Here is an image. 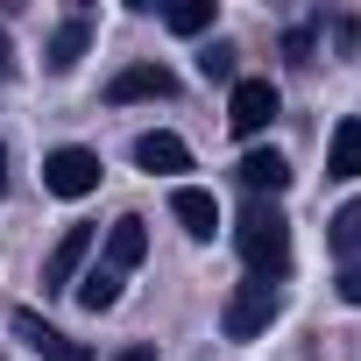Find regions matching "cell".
I'll return each instance as SVG.
<instances>
[{"mask_svg": "<svg viewBox=\"0 0 361 361\" xmlns=\"http://www.w3.org/2000/svg\"><path fill=\"white\" fill-rule=\"evenodd\" d=\"M85 43H92V22L85 15H71V22H57V36H50V71L64 78V71H78V57H85Z\"/></svg>", "mask_w": 361, "mask_h": 361, "instance_id": "cell-13", "label": "cell"}, {"mask_svg": "<svg viewBox=\"0 0 361 361\" xmlns=\"http://www.w3.org/2000/svg\"><path fill=\"white\" fill-rule=\"evenodd\" d=\"M283 57H290V64H312V29H290V36H283Z\"/></svg>", "mask_w": 361, "mask_h": 361, "instance_id": "cell-18", "label": "cell"}, {"mask_svg": "<svg viewBox=\"0 0 361 361\" xmlns=\"http://www.w3.org/2000/svg\"><path fill=\"white\" fill-rule=\"evenodd\" d=\"M43 192H57V199H85V192H99V156L92 149H50L43 156Z\"/></svg>", "mask_w": 361, "mask_h": 361, "instance_id": "cell-3", "label": "cell"}, {"mask_svg": "<svg viewBox=\"0 0 361 361\" xmlns=\"http://www.w3.org/2000/svg\"><path fill=\"white\" fill-rule=\"evenodd\" d=\"M276 85L269 78H234V92H227V128L234 135H262L269 121H276Z\"/></svg>", "mask_w": 361, "mask_h": 361, "instance_id": "cell-4", "label": "cell"}, {"mask_svg": "<svg viewBox=\"0 0 361 361\" xmlns=\"http://www.w3.org/2000/svg\"><path fill=\"white\" fill-rule=\"evenodd\" d=\"M283 312V298H276V283H241L234 298H227V312H220V326H227V340H255V333H269V319Z\"/></svg>", "mask_w": 361, "mask_h": 361, "instance_id": "cell-2", "label": "cell"}, {"mask_svg": "<svg viewBox=\"0 0 361 361\" xmlns=\"http://www.w3.org/2000/svg\"><path fill=\"white\" fill-rule=\"evenodd\" d=\"M326 177H361V114H347L326 142Z\"/></svg>", "mask_w": 361, "mask_h": 361, "instance_id": "cell-12", "label": "cell"}, {"mask_svg": "<svg viewBox=\"0 0 361 361\" xmlns=\"http://www.w3.org/2000/svg\"><path fill=\"white\" fill-rule=\"evenodd\" d=\"M326 241H333V255H340V262H361V199H347V206L333 213Z\"/></svg>", "mask_w": 361, "mask_h": 361, "instance_id": "cell-14", "label": "cell"}, {"mask_svg": "<svg viewBox=\"0 0 361 361\" xmlns=\"http://www.w3.org/2000/svg\"><path fill=\"white\" fill-rule=\"evenodd\" d=\"M234 177H241V192H248V199H262V192L276 199V192L290 185V163H283L276 149H248V156L234 163Z\"/></svg>", "mask_w": 361, "mask_h": 361, "instance_id": "cell-9", "label": "cell"}, {"mask_svg": "<svg viewBox=\"0 0 361 361\" xmlns=\"http://www.w3.org/2000/svg\"><path fill=\"white\" fill-rule=\"evenodd\" d=\"M15 340H22V347H36L43 361H92L78 340H64V333H57V326H43L36 312H15Z\"/></svg>", "mask_w": 361, "mask_h": 361, "instance_id": "cell-10", "label": "cell"}, {"mask_svg": "<svg viewBox=\"0 0 361 361\" xmlns=\"http://www.w3.org/2000/svg\"><path fill=\"white\" fill-rule=\"evenodd\" d=\"M15 71V43H8V29H0V78Z\"/></svg>", "mask_w": 361, "mask_h": 361, "instance_id": "cell-20", "label": "cell"}, {"mask_svg": "<svg viewBox=\"0 0 361 361\" xmlns=\"http://www.w3.org/2000/svg\"><path fill=\"white\" fill-rule=\"evenodd\" d=\"M0 192H8V149H0Z\"/></svg>", "mask_w": 361, "mask_h": 361, "instance_id": "cell-22", "label": "cell"}, {"mask_svg": "<svg viewBox=\"0 0 361 361\" xmlns=\"http://www.w3.org/2000/svg\"><path fill=\"white\" fill-rule=\"evenodd\" d=\"M135 170H149V177H177V170H192V149H185V135H170V128H149V135H135Z\"/></svg>", "mask_w": 361, "mask_h": 361, "instance_id": "cell-6", "label": "cell"}, {"mask_svg": "<svg viewBox=\"0 0 361 361\" xmlns=\"http://www.w3.org/2000/svg\"><path fill=\"white\" fill-rule=\"evenodd\" d=\"M170 213L185 220L192 241H213V234H220V199H213L206 185H177V192H170Z\"/></svg>", "mask_w": 361, "mask_h": 361, "instance_id": "cell-8", "label": "cell"}, {"mask_svg": "<svg viewBox=\"0 0 361 361\" xmlns=\"http://www.w3.org/2000/svg\"><path fill=\"white\" fill-rule=\"evenodd\" d=\"M234 248H241V262H248L255 283H276V276L290 269V220L255 199V206L234 220Z\"/></svg>", "mask_w": 361, "mask_h": 361, "instance_id": "cell-1", "label": "cell"}, {"mask_svg": "<svg viewBox=\"0 0 361 361\" xmlns=\"http://www.w3.org/2000/svg\"><path fill=\"white\" fill-rule=\"evenodd\" d=\"M85 255H92V227H64V241L43 255V290L57 298V290H71L78 283V269H85Z\"/></svg>", "mask_w": 361, "mask_h": 361, "instance_id": "cell-5", "label": "cell"}, {"mask_svg": "<svg viewBox=\"0 0 361 361\" xmlns=\"http://www.w3.org/2000/svg\"><path fill=\"white\" fill-rule=\"evenodd\" d=\"M234 57H241L234 43H206V50H199V78H206V85H234Z\"/></svg>", "mask_w": 361, "mask_h": 361, "instance_id": "cell-17", "label": "cell"}, {"mask_svg": "<svg viewBox=\"0 0 361 361\" xmlns=\"http://www.w3.org/2000/svg\"><path fill=\"white\" fill-rule=\"evenodd\" d=\"M340 298L361 312V262H347V269H340Z\"/></svg>", "mask_w": 361, "mask_h": 361, "instance_id": "cell-19", "label": "cell"}, {"mask_svg": "<svg viewBox=\"0 0 361 361\" xmlns=\"http://www.w3.org/2000/svg\"><path fill=\"white\" fill-rule=\"evenodd\" d=\"M170 92H177L170 64H128V71L106 85V106H128V99H170Z\"/></svg>", "mask_w": 361, "mask_h": 361, "instance_id": "cell-7", "label": "cell"}, {"mask_svg": "<svg viewBox=\"0 0 361 361\" xmlns=\"http://www.w3.org/2000/svg\"><path fill=\"white\" fill-rule=\"evenodd\" d=\"M142 255H149V227H142L135 213H121V220L106 227V269H114V276H128Z\"/></svg>", "mask_w": 361, "mask_h": 361, "instance_id": "cell-11", "label": "cell"}, {"mask_svg": "<svg viewBox=\"0 0 361 361\" xmlns=\"http://www.w3.org/2000/svg\"><path fill=\"white\" fill-rule=\"evenodd\" d=\"M71 290H78L85 312H114V305H121V276H114V269H85Z\"/></svg>", "mask_w": 361, "mask_h": 361, "instance_id": "cell-15", "label": "cell"}, {"mask_svg": "<svg viewBox=\"0 0 361 361\" xmlns=\"http://www.w3.org/2000/svg\"><path fill=\"white\" fill-rule=\"evenodd\" d=\"M213 15H220L213 0H185V8H163V29H170V36H206Z\"/></svg>", "mask_w": 361, "mask_h": 361, "instance_id": "cell-16", "label": "cell"}, {"mask_svg": "<svg viewBox=\"0 0 361 361\" xmlns=\"http://www.w3.org/2000/svg\"><path fill=\"white\" fill-rule=\"evenodd\" d=\"M114 361H156V347H121Z\"/></svg>", "mask_w": 361, "mask_h": 361, "instance_id": "cell-21", "label": "cell"}]
</instances>
